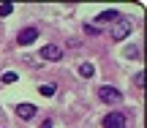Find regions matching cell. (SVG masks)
I'll list each match as a JSON object with an SVG mask.
<instances>
[{"instance_id": "6da1fadb", "label": "cell", "mask_w": 147, "mask_h": 128, "mask_svg": "<svg viewBox=\"0 0 147 128\" xmlns=\"http://www.w3.org/2000/svg\"><path fill=\"white\" fill-rule=\"evenodd\" d=\"M131 30H134V22L128 19V16H117V19L112 22V41H125Z\"/></svg>"}, {"instance_id": "7a4b0ae2", "label": "cell", "mask_w": 147, "mask_h": 128, "mask_svg": "<svg viewBox=\"0 0 147 128\" xmlns=\"http://www.w3.org/2000/svg\"><path fill=\"white\" fill-rule=\"evenodd\" d=\"M125 123H128V117L123 112H109L104 117V128H125Z\"/></svg>"}, {"instance_id": "3957f363", "label": "cell", "mask_w": 147, "mask_h": 128, "mask_svg": "<svg viewBox=\"0 0 147 128\" xmlns=\"http://www.w3.org/2000/svg\"><path fill=\"white\" fill-rule=\"evenodd\" d=\"M98 98L104 104H120L123 101L120 90H115V87H98Z\"/></svg>"}, {"instance_id": "277c9868", "label": "cell", "mask_w": 147, "mask_h": 128, "mask_svg": "<svg viewBox=\"0 0 147 128\" xmlns=\"http://www.w3.org/2000/svg\"><path fill=\"white\" fill-rule=\"evenodd\" d=\"M36 38H38V30H36V27H25V30H19V38H16V44H19V46H30Z\"/></svg>"}, {"instance_id": "5b68a950", "label": "cell", "mask_w": 147, "mask_h": 128, "mask_svg": "<svg viewBox=\"0 0 147 128\" xmlns=\"http://www.w3.org/2000/svg\"><path fill=\"white\" fill-rule=\"evenodd\" d=\"M41 57L44 60H60L63 57V49H60L57 44H47V46L41 49Z\"/></svg>"}, {"instance_id": "8992f818", "label": "cell", "mask_w": 147, "mask_h": 128, "mask_svg": "<svg viewBox=\"0 0 147 128\" xmlns=\"http://www.w3.org/2000/svg\"><path fill=\"white\" fill-rule=\"evenodd\" d=\"M16 115H19L22 120H30V117H36V106H33V104H19V106H16Z\"/></svg>"}, {"instance_id": "52a82bcc", "label": "cell", "mask_w": 147, "mask_h": 128, "mask_svg": "<svg viewBox=\"0 0 147 128\" xmlns=\"http://www.w3.org/2000/svg\"><path fill=\"white\" fill-rule=\"evenodd\" d=\"M117 16H120V11H115V8H106V11H101V14L95 16V19H98V22H115Z\"/></svg>"}, {"instance_id": "ba28073f", "label": "cell", "mask_w": 147, "mask_h": 128, "mask_svg": "<svg viewBox=\"0 0 147 128\" xmlns=\"http://www.w3.org/2000/svg\"><path fill=\"white\" fill-rule=\"evenodd\" d=\"M79 74H82L84 79H90V76L95 74V65L93 63H82V65H79Z\"/></svg>"}, {"instance_id": "9c48e42d", "label": "cell", "mask_w": 147, "mask_h": 128, "mask_svg": "<svg viewBox=\"0 0 147 128\" xmlns=\"http://www.w3.org/2000/svg\"><path fill=\"white\" fill-rule=\"evenodd\" d=\"M11 11H14V3H3V5H0V19H3V16H8Z\"/></svg>"}, {"instance_id": "30bf717a", "label": "cell", "mask_w": 147, "mask_h": 128, "mask_svg": "<svg viewBox=\"0 0 147 128\" xmlns=\"http://www.w3.org/2000/svg\"><path fill=\"white\" fill-rule=\"evenodd\" d=\"M38 93H41V96H55V85H41Z\"/></svg>"}, {"instance_id": "8fae6325", "label": "cell", "mask_w": 147, "mask_h": 128, "mask_svg": "<svg viewBox=\"0 0 147 128\" xmlns=\"http://www.w3.org/2000/svg\"><path fill=\"white\" fill-rule=\"evenodd\" d=\"M3 82H5V85H11V82H16V74H14V71H5V74H3Z\"/></svg>"}, {"instance_id": "7c38bea8", "label": "cell", "mask_w": 147, "mask_h": 128, "mask_svg": "<svg viewBox=\"0 0 147 128\" xmlns=\"http://www.w3.org/2000/svg\"><path fill=\"white\" fill-rule=\"evenodd\" d=\"M84 33H87V36H98V27L95 25H84Z\"/></svg>"}, {"instance_id": "4fadbf2b", "label": "cell", "mask_w": 147, "mask_h": 128, "mask_svg": "<svg viewBox=\"0 0 147 128\" xmlns=\"http://www.w3.org/2000/svg\"><path fill=\"white\" fill-rule=\"evenodd\" d=\"M136 55H139L136 46H128V49H125V57H136Z\"/></svg>"}, {"instance_id": "5bb4252c", "label": "cell", "mask_w": 147, "mask_h": 128, "mask_svg": "<svg viewBox=\"0 0 147 128\" xmlns=\"http://www.w3.org/2000/svg\"><path fill=\"white\" fill-rule=\"evenodd\" d=\"M134 82H136V85H139V87H142V85H144V74H142V71H139V74H136V76H134Z\"/></svg>"}, {"instance_id": "9a60e30c", "label": "cell", "mask_w": 147, "mask_h": 128, "mask_svg": "<svg viewBox=\"0 0 147 128\" xmlns=\"http://www.w3.org/2000/svg\"><path fill=\"white\" fill-rule=\"evenodd\" d=\"M41 128H52V120H44V123H41Z\"/></svg>"}]
</instances>
